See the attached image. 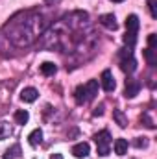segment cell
<instances>
[{
  "mask_svg": "<svg viewBox=\"0 0 157 159\" xmlns=\"http://www.w3.org/2000/svg\"><path fill=\"white\" fill-rule=\"evenodd\" d=\"M24 20H17L15 17L4 26V30L7 32V37L15 46H28L32 44L35 37L44 32V28L48 26V22L43 20V15L37 13H22Z\"/></svg>",
  "mask_w": 157,
  "mask_h": 159,
  "instance_id": "6da1fadb",
  "label": "cell"
},
{
  "mask_svg": "<svg viewBox=\"0 0 157 159\" xmlns=\"http://www.w3.org/2000/svg\"><path fill=\"white\" fill-rule=\"evenodd\" d=\"M94 143H96V150H98V156H102V157L109 156L111 135H109V131H107V129H104V131H98V133L94 135Z\"/></svg>",
  "mask_w": 157,
  "mask_h": 159,
  "instance_id": "7a4b0ae2",
  "label": "cell"
},
{
  "mask_svg": "<svg viewBox=\"0 0 157 159\" xmlns=\"http://www.w3.org/2000/svg\"><path fill=\"white\" fill-rule=\"evenodd\" d=\"M141 91V81L135 78H128L126 80V89H124V96L126 98H135Z\"/></svg>",
  "mask_w": 157,
  "mask_h": 159,
  "instance_id": "3957f363",
  "label": "cell"
},
{
  "mask_svg": "<svg viewBox=\"0 0 157 159\" xmlns=\"http://www.w3.org/2000/svg\"><path fill=\"white\" fill-rule=\"evenodd\" d=\"M100 81H102V87H104V91H105V93H113V91H115V87H117V81H115V78H113V74H111V70H109V69H105V70L102 72Z\"/></svg>",
  "mask_w": 157,
  "mask_h": 159,
  "instance_id": "277c9868",
  "label": "cell"
},
{
  "mask_svg": "<svg viewBox=\"0 0 157 159\" xmlns=\"http://www.w3.org/2000/svg\"><path fill=\"white\" fill-rule=\"evenodd\" d=\"M98 20H100V24H102L104 28H107V30H113V32H115V30L118 28L117 17H115L113 13H105V15H102Z\"/></svg>",
  "mask_w": 157,
  "mask_h": 159,
  "instance_id": "5b68a950",
  "label": "cell"
},
{
  "mask_svg": "<svg viewBox=\"0 0 157 159\" xmlns=\"http://www.w3.org/2000/svg\"><path fill=\"white\" fill-rule=\"evenodd\" d=\"M83 89H85V100H87V102L92 100V98L98 94V80H89V81L83 85Z\"/></svg>",
  "mask_w": 157,
  "mask_h": 159,
  "instance_id": "8992f818",
  "label": "cell"
},
{
  "mask_svg": "<svg viewBox=\"0 0 157 159\" xmlns=\"http://www.w3.org/2000/svg\"><path fill=\"white\" fill-rule=\"evenodd\" d=\"M37 98H39V91H37L35 87H26V89L20 91V100H22V102L32 104V102H35Z\"/></svg>",
  "mask_w": 157,
  "mask_h": 159,
  "instance_id": "52a82bcc",
  "label": "cell"
},
{
  "mask_svg": "<svg viewBox=\"0 0 157 159\" xmlns=\"http://www.w3.org/2000/svg\"><path fill=\"white\" fill-rule=\"evenodd\" d=\"M89 152H91V146H89V143H78V144H74L72 146V156L78 159H83L89 156Z\"/></svg>",
  "mask_w": 157,
  "mask_h": 159,
  "instance_id": "ba28073f",
  "label": "cell"
},
{
  "mask_svg": "<svg viewBox=\"0 0 157 159\" xmlns=\"http://www.w3.org/2000/svg\"><path fill=\"white\" fill-rule=\"evenodd\" d=\"M120 69L126 72V74H131V72H135L137 70V59L131 56V57H126V59H122L120 61Z\"/></svg>",
  "mask_w": 157,
  "mask_h": 159,
  "instance_id": "9c48e42d",
  "label": "cell"
},
{
  "mask_svg": "<svg viewBox=\"0 0 157 159\" xmlns=\"http://www.w3.org/2000/svg\"><path fill=\"white\" fill-rule=\"evenodd\" d=\"M139 26H141L139 17H137V15H128V19H126V32L137 34V32H139Z\"/></svg>",
  "mask_w": 157,
  "mask_h": 159,
  "instance_id": "30bf717a",
  "label": "cell"
},
{
  "mask_svg": "<svg viewBox=\"0 0 157 159\" xmlns=\"http://www.w3.org/2000/svg\"><path fill=\"white\" fill-rule=\"evenodd\" d=\"M28 143L32 144V146H39L41 143H43V129H34L30 135H28Z\"/></svg>",
  "mask_w": 157,
  "mask_h": 159,
  "instance_id": "8fae6325",
  "label": "cell"
},
{
  "mask_svg": "<svg viewBox=\"0 0 157 159\" xmlns=\"http://www.w3.org/2000/svg\"><path fill=\"white\" fill-rule=\"evenodd\" d=\"M113 146H115V154L117 156H126L128 154V141L126 139H117Z\"/></svg>",
  "mask_w": 157,
  "mask_h": 159,
  "instance_id": "7c38bea8",
  "label": "cell"
},
{
  "mask_svg": "<svg viewBox=\"0 0 157 159\" xmlns=\"http://www.w3.org/2000/svg\"><path fill=\"white\" fill-rule=\"evenodd\" d=\"M41 72H43L44 76H54V74L57 72V67H56L52 61H44V63L41 65Z\"/></svg>",
  "mask_w": 157,
  "mask_h": 159,
  "instance_id": "4fadbf2b",
  "label": "cell"
},
{
  "mask_svg": "<svg viewBox=\"0 0 157 159\" xmlns=\"http://www.w3.org/2000/svg\"><path fill=\"white\" fill-rule=\"evenodd\" d=\"M19 157H20V146H19V144H13V146L7 148L6 154H4V159H19Z\"/></svg>",
  "mask_w": 157,
  "mask_h": 159,
  "instance_id": "5bb4252c",
  "label": "cell"
},
{
  "mask_svg": "<svg viewBox=\"0 0 157 159\" xmlns=\"http://www.w3.org/2000/svg\"><path fill=\"white\" fill-rule=\"evenodd\" d=\"M113 119H115V122H117L120 128H126V126H128V117H126L124 111H120V109H115V111H113Z\"/></svg>",
  "mask_w": 157,
  "mask_h": 159,
  "instance_id": "9a60e30c",
  "label": "cell"
},
{
  "mask_svg": "<svg viewBox=\"0 0 157 159\" xmlns=\"http://www.w3.org/2000/svg\"><path fill=\"white\" fill-rule=\"evenodd\" d=\"M28 120H30V113H28L26 109H20V111H17V113H15V122H17V124L24 126Z\"/></svg>",
  "mask_w": 157,
  "mask_h": 159,
  "instance_id": "2e32d148",
  "label": "cell"
},
{
  "mask_svg": "<svg viewBox=\"0 0 157 159\" xmlns=\"http://www.w3.org/2000/svg\"><path fill=\"white\" fill-rule=\"evenodd\" d=\"M144 57H146V61H148L150 67H155L157 65V56H155V50L154 48H146L144 50Z\"/></svg>",
  "mask_w": 157,
  "mask_h": 159,
  "instance_id": "e0dca14e",
  "label": "cell"
},
{
  "mask_svg": "<svg viewBox=\"0 0 157 159\" xmlns=\"http://www.w3.org/2000/svg\"><path fill=\"white\" fill-rule=\"evenodd\" d=\"M9 135H11V126H9V122L2 120V122H0V141L7 139Z\"/></svg>",
  "mask_w": 157,
  "mask_h": 159,
  "instance_id": "ac0fdd59",
  "label": "cell"
},
{
  "mask_svg": "<svg viewBox=\"0 0 157 159\" xmlns=\"http://www.w3.org/2000/svg\"><path fill=\"white\" fill-rule=\"evenodd\" d=\"M124 43L128 44V46H135V43H137V34H133V32H126V35H124Z\"/></svg>",
  "mask_w": 157,
  "mask_h": 159,
  "instance_id": "d6986e66",
  "label": "cell"
},
{
  "mask_svg": "<svg viewBox=\"0 0 157 159\" xmlns=\"http://www.w3.org/2000/svg\"><path fill=\"white\" fill-rule=\"evenodd\" d=\"M74 96H76V102H78V104H85V102H87V100H85V89H83V85H78Z\"/></svg>",
  "mask_w": 157,
  "mask_h": 159,
  "instance_id": "ffe728a7",
  "label": "cell"
},
{
  "mask_svg": "<svg viewBox=\"0 0 157 159\" xmlns=\"http://www.w3.org/2000/svg\"><path fill=\"white\" fill-rule=\"evenodd\" d=\"M131 56H133V48H131V46H124L122 52H120V57L126 59V57H131Z\"/></svg>",
  "mask_w": 157,
  "mask_h": 159,
  "instance_id": "44dd1931",
  "label": "cell"
},
{
  "mask_svg": "<svg viewBox=\"0 0 157 159\" xmlns=\"http://www.w3.org/2000/svg\"><path fill=\"white\" fill-rule=\"evenodd\" d=\"M135 146H137V148H146V146H148V139H146V137H137Z\"/></svg>",
  "mask_w": 157,
  "mask_h": 159,
  "instance_id": "7402d4cb",
  "label": "cell"
},
{
  "mask_svg": "<svg viewBox=\"0 0 157 159\" xmlns=\"http://www.w3.org/2000/svg\"><path fill=\"white\" fill-rule=\"evenodd\" d=\"M148 44H150L148 48H154V50H155V46H157V35L155 34H150V35H148Z\"/></svg>",
  "mask_w": 157,
  "mask_h": 159,
  "instance_id": "603a6c76",
  "label": "cell"
},
{
  "mask_svg": "<svg viewBox=\"0 0 157 159\" xmlns=\"http://www.w3.org/2000/svg\"><path fill=\"white\" fill-rule=\"evenodd\" d=\"M148 7H150V15L157 19V9H155V0H148Z\"/></svg>",
  "mask_w": 157,
  "mask_h": 159,
  "instance_id": "cb8c5ba5",
  "label": "cell"
},
{
  "mask_svg": "<svg viewBox=\"0 0 157 159\" xmlns=\"http://www.w3.org/2000/svg\"><path fill=\"white\" fill-rule=\"evenodd\" d=\"M141 120H144V122H146V126H148V128H150V129H154V128H155V124H154V122H152V119H150V117H148V115H146V113H144V115H142V117H141Z\"/></svg>",
  "mask_w": 157,
  "mask_h": 159,
  "instance_id": "d4e9b609",
  "label": "cell"
},
{
  "mask_svg": "<svg viewBox=\"0 0 157 159\" xmlns=\"http://www.w3.org/2000/svg\"><path fill=\"white\" fill-rule=\"evenodd\" d=\"M104 115V104H100L96 109H94V117H102Z\"/></svg>",
  "mask_w": 157,
  "mask_h": 159,
  "instance_id": "484cf974",
  "label": "cell"
},
{
  "mask_svg": "<svg viewBox=\"0 0 157 159\" xmlns=\"http://www.w3.org/2000/svg\"><path fill=\"white\" fill-rule=\"evenodd\" d=\"M61 0H44V4L46 6H56V4H59Z\"/></svg>",
  "mask_w": 157,
  "mask_h": 159,
  "instance_id": "4316f807",
  "label": "cell"
},
{
  "mask_svg": "<svg viewBox=\"0 0 157 159\" xmlns=\"http://www.w3.org/2000/svg\"><path fill=\"white\" fill-rule=\"evenodd\" d=\"M50 159H63V156H61V154H52Z\"/></svg>",
  "mask_w": 157,
  "mask_h": 159,
  "instance_id": "83f0119b",
  "label": "cell"
},
{
  "mask_svg": "<svg viewBox=\"0 0 157 159\" xmlns=\"http://www.w3.org/2000/svg\"><path fill=\"white\" fill-rule=\"evenodd\" d=\"M111 2H124V0H111Z\"/></svg>",
  "mask_w": 157,
  "mask_h": 159,
  "instance_id": "f1b7e54d",
  "label": "cell"
}]
</instances>
